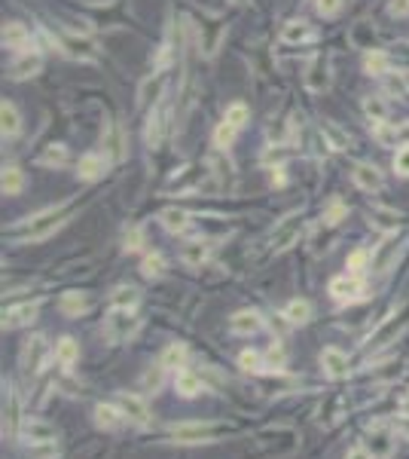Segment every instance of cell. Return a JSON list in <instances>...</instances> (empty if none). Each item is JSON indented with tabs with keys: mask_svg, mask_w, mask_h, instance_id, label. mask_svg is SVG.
<instances>
[{
	"mask_svg": "<svg viewBox=\"0 0 409 459\" xmlns=\"http://www.w3.org/2000/svg\"><path fill=\"white\" fill-rule=\"evenodd\" d=\"M168 117H172V107H168L165 95L159 102H153V111L147 113V122H144V144L150 150H156L162 141H165V132H168Z\"/></svg>",
	"mask_w": 409,
	"mask_h": 459,
	"instance_id": "6da1fadb",
	"label": "cell"
},
{
	"mask_svg": "<svg viewBox=\"0 0 409 459\" xmlns=\"http://www.w3.org/2000/svg\"><path fill=\"white\" fill-rule=\"evenodd\" d=\"M65 224V202L61 205H49V209H43V211H37V214H31L28 218V233H25V239H46V236H52L56 230Z\"/></svg>",
	"mask_w": 409,
	"mask_h": 459,
	"instance_id": "7a4b0ae2",
	"label": "cell"
},
{
	"mask_svg": "<svg viewBox=\"0 0 409 459\" xmlns=\"http://www.w3.org/2000/svg\"><path fill=\"white\" fill-rule=\"evenodd\" d=\"M137 328H141V319H135L132 309H117V306H113V312L104 321V334L110 337L113 343L132 340V337L137 334Z\"/></svg>",
	"mask_w": 409,
	"mask_h": 459,
	"instance_id": "3957f363",
	"label": "cell"
},
{
	"mask_svg": "<svg viewBox=\"0 0 409 459\" xmlns=\"http://www.w3.org/2000/svg\"><path fill=\"white\" fill-rule=\"evenodd\" d=\"M364 294H367L364 279L354 273L336 275V279L330 282V297H333L336 303H358V300H364Z\"/></svg>",
	"mask_w": 409,
	"mask_h": 459,
	"instance_id": "277c9868",
	"label": "cell"
},
{
	"mask_svg": "<svg viewBox=\"0 0 409 459\" xmlns=\"http://www.w3.org/2000/svg\"><path fill=\"white\" fill-rule=\"evenodd\" d=\"M220 432H226V426H214V423H205V426H199V423H190V426H174V428H172L174 441H181V444L214 441V438H217Z\"/></svg>",
	"mask_w": 409,
	"mask_h": 459,
	"instance_id": "5b68a950",
	"label": "cell"
},
{
	"mask_svg": "<svg viewBox=\"0 0 409 459\" xmlns=\"http://www.w3.org/2000/svg\"><path fill=\"white\" fill-rule=\"evenodd\" d=\"M113 166V159L107 156V153H83L80 163H76V178L80 181H98L107 175V168Z\"/></svg>",
	"mask_w": 409,
	"mask_h": 459,
	"instance_id": "8992f818",
	"label": "cell"
},
{
	"mask_svg": "<svg viewBox=\"0 0 409 459\" xmlns=\"http://www.w3.org/2000/svg\"><path fill=\"white\" fill-rule=\"evenodd\" d=\"M101 147L113 163H119L126 156V135H122L119 122H113L110 117H104V126H101Z\"/></svg>",
	"mask_w": 409,
	"mask_h": 459,
	"instance_id": "52a82bcc",
	"label": "cell"
},
{
	"mask_svg": "<svg viewBox=\"0 0 409 459\" xmlns=\"http://www.w3.org/2000/svg\"><path fill=\"white\" fill-rule=\"evenodd\" d=\"M46 358H49V346H46V337H31L25 343V352H22V364H25V373H40Z\"/></svg>",
	"mask_w": 409,
	"mask_h": 459,
	"instance_id": "ba28073f",
	"label": "cell"
},
{
	"mask_svg": "<svg viewBox=\"0 0 409 459\" xmlns=\"http://www.w3.org/2000/svg\"><path fill=\"white\" fill-rule=\"evenodd\" d=\"M19 435L25 444H43V441H56V428H52L46 419H37V417H28L22 419L19 426Z\"/></svg>",
	"mask_w": 409,
	"mask_h": 459,
	"instance_id": "9c48e42d",
	"label": "cell"
},
{
	"mask_svg": "<svg viewBox=\"0 0 409 459\" xmlns=\"http://www.w3.org/2000/svg\"><path fill=\"white\" fill-rule=\"evenodd\" d=\"M0 40H3L6 49H12V52H28V49H34L31 46V31L22 25V22H6L3 25V34H0Z\"/></svg>",
	"mask_w": 409,
	"mask_h": 459,
	"instance_id": "30bf717a",
	"label": "cell"
},
{
	"mask_svg": "<svg viewBox=\"0 0 409 459\" xmlns=\"http://www.w3.org/2000/svg\"><path fill=\"white\" fill-rule=\"evenodd\" d=\"M351 178H354V184H358L360 190H364V193H379V190L385 187L382 172L376 166H369V163H358V166H354Z\"/></svg>",
	"mask_w": 409,
	"mask_h": 459,
	"instance_id": "8fae6325",
	"label": "cell"
},
{
	"mask_svg": "<svg viewBox=\"0 0 409 459\" xmlns=\"http://www.w3.org/2000/svg\"><path fill=\"white\" fill-rule=\"evenodd\" d=\"M321 367L327 371V377H333V380H345L349 377V371H351L349 355H345L342 349H333V346L321 352Z\"/></svg>",
	"mask_w": 409,
	"mask_h": 459,
	"instance_id": "7c38bea8",
	"label": "cell"
},
{
	"mask_svg": "<svg viewBox=\"0 0 409 459\" xmlns=\"http://www.w3.org/2000/svg\"><path fill=\"white\" fill-rule=\"evenodd\" d=\"M40 67H43L40 52L28 49V52H19V58L10 65V76H12V80H28V76L40 74Z\"/></svg>",
	"mask_w": 409,
	"mask_h": 459,
	"instance_id": "4fadbf2b",
	"label": "cell"
},
{
	"mask_svg": "<svg viewBox=\"0 0 409 459\" xmlns=\"http://www.w3.org/2000/svg\"><path fill=\"white\" fill-rule=\"evenodd\" d=\"M260 328H263V319H260V312H253V309H242L229 319V331L238 334V337H251V334H257Z\"/></svg>",
	"mask_w": 409,
	"mask_h": 459,
	"instance_id": "5bb4252c",
	"label": "cell"
},
{
	"mask_svg": "<svg viewBox=\"0 0 409 459\" xmlns=\"http://www.w3.org/2000/svg\"><path fill=\"white\" fill-rule=\"evenodd\" d=\"M281 40L290 43V46H303V43H312L315 40V28L303 19H293L281 28Z\"/></svg>",
	"mask_w": 409,
	"mask_h": 459,
	"instance_id": "9a60e30c",
	"label": "cell"
},
{
	"mask_svg": "<svg viewBox=\"0 0 409 459\" xmlns=\"http://www.w3.org/2000/svg\"><path fill=\"white\" fill-rule=\"evenodd\" d=\"M40 312V303H22V306H12L10 312L3 316V331H12V328H25L37 319Z\"/></svg>",
	"mask_w": 409,
	"mask_h": 459,
	"instance_id": "2e32d148",
	"label": "cell"
},
{
	"mask_svg": "<svg viewBox=\"0 0 409 459\" xmlns=\"http://www.w3.org/2000/svg\"><path fill=\"white\" fill-rule=\"evenodd\" d=\"M117 401H119V410L126 413L128 419H135V423H150V410H147V404L141 401L137 395H132V392H119L117 395Z\"/></svg>",
	"mask_w": 409,
	"mask_h": 459,
	"instance_id": "e0dca14e",
	"label": "cell"
},
{
	"mask_svg": "<svg viewBox=\"0 0 409 459\" xmlns=\"http://www.w3.org/2000/svg\"><path fill=\"white\" fill-rule=\"evenodd\" d=\"M0 132H3V141H12V138L22 132V117H19V111H15L12 102L0 104Z\"/></svg>",
	"mask_w": 409,
	"mask_h": 459,
	"instance_id": "ac0fdd59",
	"label": "cell"
},
{
	"mask_svg": "<svg viewBox=\"0 0 409 459\" xmlns=\"http://www.w3.org/2000/svg\"><path fill=\"white\" fill-rule=\"evenodd\" d=\"M174 389H177V395H183V398H196V395L205 392V382H202L199 373H192V371H177L174 373Z\"/></svg>",
	"mask_w": 409,
	"mask_h": 459,
	"instance_id": "d6986e66",
	"label": "cell"
},
{
	"mask_svg": "<svg viewBox=\"0 0 409 459\" xmlns=\"http://www.w3.org/2000/svg\"><path fill=\"white\" fill-rule=\"evenodd\" d=\"M159 224L168 230V233H187L190 230V211L183 209H162L159 211Z\"/></svg>",
	"mask_w": 409,
	"mask_h": 459,
	"instance_id": "ffe728a7",
	"label": "cell"
},
{
	"mask_svg": "<svg viewBox=\"0 0 409 459\" xmlns=\"http://www.w3.org/2000/svg\"><path fill=\"white\" fill-rule=\"evenodd\" d=\"M89 297L86 294H80V291H65L61 294V300H58V309L65 312V316H71V319H76V316H83V312H89Z\"/></svg>",
	"mask_w": 409,
	"mask_h": 459,
	"instance_id": "44dd1931",
	"label": "cell"
},
{
	"mask_svg": "<svg viewBox=\"0 0 409 459\" xmlns=\"http://www.w3.org/2000/svg\"><path fill=\"white\" fill-rule=\"evenodd\" d=\"M208 255H211V245L202 242V239H190V242L181 248V260H183L187 266H202L205 260H208Z\"/></svg>",
	"mask_w": 409,
	"mask_h": 459,
	"instance_id": "7402d4cb",
	"label": "cell"
},
{
	"mask_svg": "<svg viewBox=\"0 0 409 459\" xmlns=\"http://www.w3.org/2000/svg\"><path fill=\"white\" fill-rule=\"evenodd\" d=\"M299 239V224H297V218H287L281 227L272 233V248L275 251H284V248H290L293 242Z\"/></svg>",
	"mask_w": 409,
	"mask_h": 459,
	"instance_id": "603a6c76",
	"label": "cell"
},
{
	"mask_svg": "<svg viewBox=\"0 0 409 459\" xmlns=\"http://www.w3.org/2000/svg\"><path fill=\"white\" fill-rule=\"evenodd\" d=\"M3 196H19L25 190V172L19 166H3V178H0Z\"/></svg>",
	"mask_w": 409,
	"mask_h": 459,
	"instance_id": "cb8c5ba5",
	"label": "cell"
},
{
	"mask_svg": "<svg viewBox=\"0 0 409 459\" xmlns=\"http://www.w3.org/2000/svg\"><path fill=\"white\" fill-rule=\"evenodd\" d=\"M110 303L117 306V309H135V306L141 303V291L132 288V285H119V288H113Z\"/></svg>",
	"mask_w": 409,
	"mask_h": 459,
	"instance_id": "d4e9b609",
	"label": "cell"
},
{
	"mask_svg": "<svg viewBox=\"0 0 409 459\" xmlns=\"http://www.w3.org/2000/svg\"><path fill=\"white\" fill-rule=\"evenodd\" d=\"M56 358H58L61 367L76 364V358H80V343H76L74 337H61V340L56 343Z\"/></svg>",
	"mask_w": 409,
	"mask_h": 459,
	"instance_id": "484cf974",
	"label": "cell"
},
{
	"mask_svg": "<svg viewBox=\"0 0 409 459\" xmlns=\"http://www.w3.org/2000/svg\"><path fill=\"white\" fill-rule=\"evenodd\" d=\"M19 401H15V392L6 389V398H3V432H19Z\"/></svg>",
	"mask_w": 409,
	"mask_h": 459,
	"instance_id": "4316f807",
	"label": "cell"
},
{
	"mask_svg": "<svg viewBox=\"0 0 409 459\" xmlns=\"http://www.w3.org/2000/svg\"><path fill=\"white\" fill-rule=\"evenodd\" d=\"M394 255H397V236H388V239L382 242V248H379V251H376V255H373V266H369V270L382 273L385 266H388L391 260H394Z\"/></svg>",
	"mask_w": 409,
	"mask_h": 459,
	"instance_id": "83f0119b",
	"label": "cell"
},
{
	"mask_svg": "<svg viewBox=\"0 0 409 459\" xmlns=\"http://www.w3.org/2000/svg\"><path fill=\"white\" fill-rule=\"evenodd\" d=\"M223 120H226L229 126H235L238 132H242V129L251 122V107L244 104V102H233V104L226 107V113H223Z\"/></svg>",
	"mask_w": 409,
	"mask_h": 459,
	"instance_id": "f1b7e54d",
	"label": "cell"
},
{
	"mask_svg": "<svg viewBox=\"0 0 409 459\" xmlns=\"http://www.w3.org/2000/svg\"><path fill=\"white\" fill-rule=\"evenodd\" d=\"M373 138L382 144V147H397L400 129H397V126H391L388 120H379V122H373Z\"/></svg>",
	"mask_w": 409,
	"mask_h": 459,
	"instance_id": "f546056e",
	"label": "cell"
},
{
	"mask_svg": "<svg viewBox=\"0 0 409 459\" xmlns=\"http://www.w3.org/2000/svg\"><path fill=\"white\" fill-rule=\"evenodd\" d=\"M122 417H126V413L117 410L113 404H98V408H95V423L101 428H119Z\"/></svg>",
	"mask_w": 409,
	"mask_h": 459,
	"instance_id": "4dcf8cb0",
	"label": "cell"
},
{
	"mask_svg": "<svg viewBox=\"0 0 409 459\" xmlns=\"http://www.w3.org/2000/svg\"><path fill=\"white\" fill-rule=\"evenodd\" d=\"M284 319H287L290 325H306V321L312 319V303L308 300H290L287 309H284Z\"/></svg>",
	"mask_w": 409,
	"mask_h": 459,
	"instance_id": "1f68e13d",
	"label": "cell"
},
{
	"mask_svg": "<svg viewBox=\"0 0 409 459\" xmlns=\"http://www.w3.org/2000/svg\"><path fill=\"white\" fill-rule=\"evenodd\" d=\"M388 67H391V61H388V56H385V52H379V49H373V52H367V56H364V71H367L369 76L388 74Z\"/></svg>",
	"mask_w": 409,
	"mask_h": 459,
	"instance_id": "d6a6232c",
	"label": "cell"
},
{
	"mask_svg": "<svg viewBox=\"0 0 409 459\" xmlns=\"http://www.w3.org/2000/svg\"><path fill=\"white\" fill-rule=\"evenodd\" d=\"M141 273H144V279H162V273H165V257H162L159 251L147 255L141 260Z\"/></svg>",
	"mask_w": 409,
	"mask_h": 459,
	"instance_id": "836d02e7",
	"label": "cell"
},
{
	"mask_svg": "<svg viewBox=\"0 0 409 459\" xmlns=\"http://www.w3.org/2000/svg\"><path fill=\"white\" fill-rule=\"evenodd\" d=\"M235 135H238V129L229 126V122L223 120L220 126L214 129V147H217V150H229V147L235 144Z\"/></svg>",
	"mask_w": 409,
	"mask_h": 459,
	"instance_id": "e575fe53",
	"label": "cell"
},
{
	"mask_svg": "<svg viewBox=\"0 0 409 459\" xmlns=\"http://www.w3.org/2000/svg\"><path fill=\"white\" fill-rule=\"evenodd\" d=\"M40 163L46 168H61V166H67V147L65 144H52V147H46V153L40 156Z\"/></svg>",
	"mask_w": 409,
	"mask_h": 459,
	"instance_id": "d590c367",
	"label": "cell"
},
{
	"mask_svg": "<svg viewBox=\"0 0 409 459\" xmlns=\"http://www.w3.org/2000/svg\"><path fill=\"white\" fill-rule=\"evenodd\" d=\"M183 362H187V346L183 343H172L165 352H162V367H183Z\"/></svg>",
	"mask_w": 409,
	"mask_h": 459,
	"instance_id": "8d00e7d4",
	"label": "cell"
},
{
	"mask_svg": "<svg viewBox=\"0 0 409 459\" xmlns=\"http://www.w3.org/2000/svg\"><path fill=\"white\" fill-rule=\"evenodd\" d=\"M321 132H324V141H327V147H333V150H349V135L339 132L333 122H324Z\"/></svg>",
	"mask_w": 409,
	"mask_h": 459,
	"instance_id": "74e56055",
	"label": "cell"
},
{
	"mask_svg": "<svg viewBox=\"0 0 409 459\" xmlns=\"http://www.w3.org/2000/svg\"><path fill=\"white\" fill-rule=\"evenodd\" d=\"M345 266H349V273H354V275H364L369 266H373V260H369L367 248H358V251H351V255H349Z\"/></svg>",
	"mask_w": 409,
	"mask_h": 459,
	"instance_id": "f35d334b",
	"label": "cell"
},
{
	"mask_svg": "<svg viewBox=\"0 0 409 459\" xmlns=\"http://www.w3.org/2000/svg\"><path fill=\"white\" fill-rule=\"evenodd\" d=\"M364 111H367V117L373 120V122L388 120V104H385V98H382V95H369L367 102H364Z\"/></svg>",
	"mask_w": 409,
	"mask_h": 459,
	"instance_id": "ab89813d",
	"label": "cell"
},
{
	"mask_svg": "<svg viewBox=\"0 0 409 459\" xmlns=\"http://www.w3.org/2000/svg\"><path fill=\"white\" fill-rule=\"evenodd\" d=\"M28 456L31 459H58V447H56V441L28 444Z\"/></svg>",
	"mask_w": 409,
	"mask_h": 459,
	"instance_id": "60d3db41",
	"label": "cell"
},
{
	"mask_svg": "<svg viewBox=\"0 0 409 459\" xmlns=\"http://www.w3.org/2000/svg\"><path fill=\"white\" fill-rule=\"evenodd\" d=\"M284 362H287V355H284L281 343H272V346L266 349V367H269V371H281Z\"/></svg>",
	"mask_w": 409,
	"mask_h": 459,
	"instance_id": "b9f144b4",
	"label": "cell"
},
{
	"mask_svg": "<svg viewBox=\"0 0 409 459\" xmlns=\"http://www.w3.org/2000/svg\"><path fill=\"white\" fill-rule=\"evenodd\" d=\"M327 83H330V76H327V67H321V61H315L312 74H308V89L321 92V89H327Z\"/></svg>",
	"mask_w": 409,
	"mask_h": 459,
	"instance_id": "7bdbcfd3",
	"label": "cell"
},
{
	"mask_svg": "<svg viewBox=\"0 0 409 459\" xmlns=\"http://www.w3.org/2000/svg\"><path fill=\"white\" fill-rule=\"evenodd\" d=\"M238 364L244 367V371H263V355L260 352H253V349H244L242 355H238Z\"/></svg>",
	"mask_w": 409,
	"mask_h": 459,
	"instance_id": "ee69618b",
	"label": "cell"
},
{
	"mask_svg": "<svg viewBox=\"0 0 409 459\" xmlns=\"http://www.w3.org/2000/svg\"><path fill=\"white\" fill-rule=\"evenodd\" d=\"M315 10L324 19H333V15L342 13V0H315Z\"/></svg>",
	"mask_w": 409,
	"mask_h": 459,
	"instance_id": "f6af8a7d",
	"label": "cell"
},
{
	"mask_svg": "<svg viewBox=\"0 0 409 459\" xmlns=\"http://www.w3.org/2000/svg\"><path fill=\"white\" fill-rule=\"evenodd\" d=\"M394 172L400 175V178H409V144L397 147V153H394Z\"/></svg>",
	"mask_w": 409,
	"mask_h": 459,
	"instance_id": "bcb514c9",
	"label": "cell"
},
{
	"mask_svg": "<svg viewBox=\"0 0 409 459\" xmlns=\"http://www.w3.org/2000/svg\"><path fill=\"white\" fill-rule=\"evenodd\" d=\"M141 245H144V233H141V227L126 230V251H141Z\"/></svg>",
	"mask_w": 409,
	"mask_h": 459,
	"instance_id": "7dc6e473",
	"label": "cell"
},
{
	"mask_svg": "<svg viewBox=\"0 0 409 459\" xmlns=\"http://www.w3.org/2000/svg\"><path fill=\"white\" fill-rule=\"evenodd\" d=\"M342 218H345V205L336 199V202L330 205L327 211H324V224H339V220H342Z\"/></svg>",
	"mask_w": 409,
	"mask_h": 459,
	"instance_id": "c3c4849f",
	"label": "cell"
},
{
	"mask_svg": "<svg viewBox=\"0 0 409 459\" xmlns=\"http://www.w3.org/2000/svg\"><path fill=\"white\" fill-rule=\"evenodd\" d=\"M162 371H165V367H156V371H147V373H144V386L159 389V386H162Z\"/></svg>",
	"mask_w": 409,
	"mask_h": 459,
	"instance_id": "681fc988",
	"label": "cell"
},
{
	"mask_svg": "<svg viewBox=\"0 0 409 459\" xmlns=\"http://www.w3.org/2000/svg\"><path fill=\"white\" fill-rule=\"evenodd\" d=\"M388 13L397 15V19H406V15H409V0H391Z\"/></svg>",
	"mask_w": 409,
	"mask_h": 459,
	"instance_id": "f907efd6",
	"label": "cell"
},
{
	"mask_svg": "<svg viewBox=\"0 0 409 459\" xmlns=\"http://www.w3.org/2000/svg\"><path fill=\"white\" fill-rule=\"evenodd\" d=\"M345 459H369V453H367L364 447H354V450H351V453L345 456Z\"/></svg>",
	"mask_w": 409,
	"mask_h": 459,
	"instance_id": "816d5d0a",
	"label": "cell"
},
{
	"mask_svg": "<svg viewBox=\"0 0 409 459\" xmlns=\"http://www.w3.org/2000/svg\"><path fill=\"white\" fill-rule=\"evenodd\" d=\"M272 184L275 187H281L284 184V168H272Z\"/></svg>",
	"mask_w": 409,
	"mask_h": 459,
	"instance_id": "f5cc1de1",
	"label": "cell"
},
{
	"mask_svg": "<svg viewBox=\"0 0 409 459\" xmlns=\"http://www.w3.org/2000/svg\"><path fill=\"white\" fill-rule=\"evenodd\" d=\"M400 410H403V417H409V392H406V398H403V404H400Z\"/></svg>",
	"mask_w": 409,
	"mask_h": 459,
	"instance_id": "db71d44e",
	"label": "cell"
},
{
	"mask_svg": "<svg viewBox=\"0 0 409 459\" xmlns=\"http://www.w3.org/2000/svg\"><path fill=\"white\" fill-rule=\"evenodd\" d=\"M406 86H409V74H406Z\"/></svg>",
	"mask_w": 409,
	"mask_h": 459,
	"instance_id": "11a10c76",
	"label": "cell"
},
{
	"mask_svg": "<svg viewBox=\"0 0 409 459\" xmlns=\"http://www.w3.org/2000/svg\"><path fill=\"white\" fill-rule=\"evenodd\" d=\"M235 3H244V0H235Z\"/></svg>",
	"mask_w": 409,
	"mask_h": 459,
	"instance_id": "9f6ffc18",
	"label": "cell"
}]
</instances>
